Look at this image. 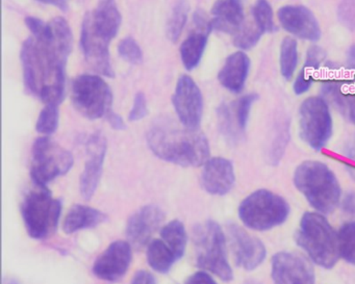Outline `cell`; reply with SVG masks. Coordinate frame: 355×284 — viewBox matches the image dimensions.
<instances>
[{
	"label": "cell",
	"instance_id": "cell-1",
	"mask_svg": "<svg viewBox=\"0 0 355 284\" xmlns=\"http://www.w3.org/2000/svg\"><path fill=\"white\" fill-rule=\"evenodd\" d=\"M68 53L47 39L28 38L22 45L24 84L45 105H58L65 96Z\"/></svg>",
	"mask_w": 355,
	"mask_h": 284
},
{
	"label": "cell",
	"instance_id": "cell-2",
	"mask_svg": "<svg viewBox=\"0 0 355 284\" xmlns=\"http://www.w3.org/2000/svg\"><path fill=\"white\" fill-rule=\"evenodd\" d=\"M147 143L159 159L182 167H200L209 161L211 153L202 132L178 125L169 118L153 122L147 132Z\"/></svg>",
	"mask_w": 355,
	"mask_h": 284
},
{
	"label": "cell",
	"instance_id": "cell-3",
	"mask_svg": "<svg viewBox=\"0 0 355 284\" xmlns=\"http://www.w3.org/2000/svg\"><path fill=\"white\" fill-rule=\"evenodd\" d=\"M295 188L318 213L329 215L340 204L342 188L331 169L318 161H305L295 169Z\"/></svg>",
	"mask_w": 355,
	"mask_h": 284
},
{
	"label": "cell",
	"instance_id": "cell-4",
	"mask_svg": "<svg viewBox=\"0 0 355 284\" xmlns=\"http://www.w3.org/2000/svg\"><path fill=\"white\" fill-rule=\"evenodd\" d=\"M295 240L309 260L318 267L330 269L338 263L340 258L338 233L325 215L305 213L301 218Z\"/></svg>",
	"mask_w": 355,
	"mask_h": 284
},
{
	"label": "cell",
	"instance_id": "cell-5",
	"mask_svg": "<svg viewBox=\"0 0 355 284\" xmlns=\"http://www.w3.org/2000/svg\"><path fill=\"white\" fill-rule=\"evenodd\" d=\"M290 213L288 201L265 188L251 193L239 206V218L243 225L254 231H269L282 225Z\"/></svg>",
	"mask_w": 355,
	"mask_h": 284
},
{
	"label": "cell",
	"instance_id": "cell-6",
	"mask_svg": "<svg viewBox=\"0 0 355 284\" xmlns=\"http://www.w3.org/2000/svg\"><path fill=\"white\" fill-rule=\"evenodd\" d=\"M197 265L217 276L222 281L234 279V272L228 261L226 238L221 226L213 220L199 224L194 229Z\"/></svg>",
	"mask_w": 355,
	"mask_h": 284
},
{
	"label": "cell",
	"instance_id": "cell-7",
	"mask_svg": "<svg viewBox=\"0 0 355 284\" xmlns=\"http://www.w3.org/2000/svg\"><path fill=\"white\" fill-rule=\"evenodd\" d=\"M61 213V201L41 186L28 193L21 204L24 225L31 238L36 240L49 238L55 231Z\"/></svg>",
	"mask_w": 355,
	"mask_h": 284
},
{
	"label": "cell",
	"instance_id": "cell-8",
	"mask_svg": "<svg viewBox=\"0 0 355 284\" xmlns=\"http://www.w3.org/2000/svg\"><path fill=\"white\" fill-rule=\"evenodd\" d=\"M72 166L71 153L49 136L37 139L33 145L31 176L36 186L47 188L49 182L68 173Z\"/></svg>",
	"mask_w": 355,
	"mask_h": 284
},
{
	"label": "cell",
	"instance_id": "cell-9",
	"mask_svg": "<svg viewBox=\"0 0 355 284\" xmlns=\"http://www.w3.org/2000/svg\"><path fill=\"white\" fill-rule=\"evenodd\" d=\"M299 130L303 142L315 151H322L329 142L334 130L327 101L322 97L305 99L299 109Z\"/></svg>",
	"mask_w": 355,
	"mask_h": 284
},
{
	"label": "cell",
	"instance_id": "cell-10",
	"mask_svg": "<svg viewBox=\"0 0 355 284\" xmlns=\"http://www.w3.org/2000/svg\"><path fill=\"white\" fill-rule=\"evenodd\" d=\"M71 99L74 107L90 120L107 117L113 111L111 89L101 76L95 74H84L73 80Z\"/></svg>",
	"mask_w": 355,
	"mask_h": 284
},
{
	"label": "cell",
	"instance_id": "cell-11",
	"mask_svg": "<svg viewBox=\"0 0 355 284\" xmlns=\"http://www.w3.org/2000/svg\"><path fill=\"white\" fill-rule=\"evenodd\" d=\"M271 277L274 284H315L313 265L305 257L291 251L273 255Z\"/></svg>",
	"mask_w": 355,
	"mask_h": 284
},
{
	"label": "cell",
	"instance_id": "cell-12",
	"mask_svg": "<svg viewBox=\"0 0 355 284\" xmlns=\"http://www.w3.org/2000/svg\"><path fill=\"white\" fill-rule=\"evenodd\" d=\"M227 233L234 263L239 267L251 272L263 265L267 258V249L259 238L236 224L227 226Z\"/></svg>",
	"mask_w": 355,
	"mask_h": 284
},
{
	"label": "cell",
	"instance_id": "cell-13",
	"mask_svg": "<svg viewBox=\"0 0 355 284\" xmlns=\"http://www.w3.org/2000/svg\"><path fill=\"white\" fill-rule=\"evenodd\" d=\"M172 101L180 123L198 130L203 113L202 93L190 76H180Z\"/></svg>",
	"mask_w": 355,
	"mask_h": 284
},
{
	"label": "cell",
	"instance_id": "cell-14",
	"mask_svg": "<svg viewBox=\"0 0 355 284\" xmlns=\"http://www.w3.org/2000/svg\"><path fill=\"white\" fill-rule=\"evenodd\" d=\"M280 26L286 32L301 40L317 42L321 28L311 10L303 6H284L277 12Z\"/></svg>",
	"mask_w": 355,
	"mask_h": 284
},
{
	"label": "cell",
	"instance_id": "cell-15",
	"mask_svg": "<svg viewBox=\"0 0 355 284\" xmlns=\"http://www.w3.org/2000/svg\"><path fill=\"white\" fill-rule=\"evenodd\" d=\"M107 154V140L101 132H95L87 143V159L84 172L80 176V190L83 198L90 200L94 196Z\"/></svg>",
	"mask_w": 355,
	"mask_h": 284
},
{
	"label": "cell",
	"instance_id": "cell-16",
	"mask_svg": "<svg viewBox=\"0 0 355 284\" xmlns=\"http://www.w3.org/2000/svg\"><path fill=\"white\" fill-rule=\"evenodd\" d=\"M122 17L115 0H101L92 13L85 16L83 28L93 37L110 44L117 36Z\"/></svg>",
	"mask_w": 355,
	"mask_h": 284
},
{
	"label": "cell",
	"instance_id": "cell-17",
	"mask_svg": "<svg viewBox=\"0 0 355 284\" xmlns=\"http://www.w3.org/2000/svg\"><path fill=\"white\" fill-rule=\"evenodd\" d=\"M132 245L125 240L112 242L96 259L93 273L105 281H117L123 277L132 263Z\"/></svg>",
	"mask_w": 355,
	"mask_h": 284
},
{
	"label": "cell",
	"instance_id": "cell-18",
	"mask_svg": "<svg viewBox=\"0 0 355 284\" xmlns=\"http://www.w3.org/2000/svg\"><path fill=\"white\" fill-rule=\"evenodd\" d=\"M165 213L157 205H146L135 213L126 225V236L137 248L150 242L151 236L161 227Z\"/></svg>",
	"mask_w": 355,
	"mask_h": 284
},
{
	"label": "cell",
	"instance_id": "cell-19",
	"mask_svg": "<svg viewBox=\"0 0 355 284\" xmlns=\"http://www.w3.org/2000/svg\"><path fill=\"white\" fill-rule=\"evenodd\" d=\"M236 173L234 165L224 157H213L203 165L201 186L214 196H225L234 188Z\"/></svg>",
	"mask_w": 355,
	"mask_h": 284
},
{
	"label": "cell",
	"instance_id": "cell-20",
	"mask_svg": "<svg viewBox=\"0 0 355 284\" xmlns=\"http://www.w3.org/2000/svg\"><path fill=\"white\" fill-rule=\"evenodd\" d=\"M196 30L184 41L180 46V57L184 68L189 71L194 70L200 63L201 57L207 44L209 33L213 30L211 20L202 12L198 11L194 15Z\"/></svg>",
	"mask_w": 355,
	"mask_h": 284
},
{
	"label": "cell",
	"instance_id": "cell-21",
	"mask_svg": "<svg viewBox=\"0 0 355 284\" xmlns=\"http://www.w3.org/2000/svg\"><path fill=\"white\" fill-rule=\"evenodd\" d=\"M211 22L213 30L234 36L245 24L243 0H216Z\"/></svg>",
	"mask_w": 355,
	"mask_h": 284
},
{
	"label": "cell",
	"instance_id": "cell-22",
	"mask_svg": "<svg viewBox=\"0 0 355 284\" xmlns=\"http://www.w3.org/2000/svg\"><path fill=\"white\" fill-rule=\"evenodd\" d=\"M250 70V60L244 51H236L226 59L220 70L218 80L222 87L232 93H241L244 89Z\"/></svg>",
	"mask_w": 355,
	"mask_h": 284
},
{
	"label": "cell",
	"instance_id": "cell-23",
	"mask_svg": "<svg viewBox=\"0 0 355 284\" xmlns=\"http://www.w3.org/2000/svg\"><path fill=\"white\" fill-rule=\"evenodd\" d=\"M107 221V215L98 209L76 204L70 208L63 224L65 233L71 234L88 228H94Z\"/></svg>",
	"mask_w": 355,
	"mask_h": 284
},
{
	"label": "cell",
	"instance_id": "cell-24",
	"mask_svg": "<svg viewBox=\"0 0 355 284\" xmlns=\"http://www.w3.org/2000/svg\"><path fill=\"white\" fill-rule=\"evenodd\" d=\"M323 93L331 99L336 107H340L348 116L350 121L355 124V82L354 84H340L328 80L323 86Z\"/></svg>",
	"mask_w": 355,
	"mask_h": 284
},
{
	"label": "cell",
	"instance_id": "cell-25",
	"mask_svg": "<svg viewBox=\"0 0 355 284\" xmlns=\"http://www.w3.org/2000/svg\"><path fill=\"white\" fill-rule=\"evenodd\" d=\"M290 142V122L279 119L274 123L271 138L266 149V161L270 166H277L286 153Z\"/></svg>",
	"mask_w": 355,
	"mask_h": 284
},
{
	"label": "cell",
	"instance_id": "cell-26",
	"mask_svg": "<svg viewBox=\"0 0 355 284\" xmlns=\"http://www.w3.org/2000/svg\"><path fill=\"white\" fill-rule=\"evenodd\" d=\"M178 257L162 238L151 240L147 246V261L157 273L166 274L171 269Z\"/></svg>",
	"mask_w": 355,
	"mask_h": 284
},
{
	"label": "cell",
	"instance_id": "cell-27",
	"mask_svg": "<svg viewBox=\"0 0 355 284\" xmlns=\"http://www.w3.org/2000/svg\"><path fill=\"white\" fill-rule=\"evenodd\" d=\"M161 238L173 251L178 260L184 256L188 244V234L180 220H173L164 226L161 230Z\"/></svg>",
	"mask_w": 355,
	"mask_h": 284
},
{
	"label": "cell",
	"instance_id": "cell-28",
	"mask_svg": "<svg viewBox=\"0 0 355 284\" xmlns=\"http://www.w3.org/2000/svg\"><path fill=\"white\" fill-rule=\"evenodd\" d=\"M298 65V44L292 37H286L280 44V73L286 80H291Z\"/></svg>",
	"mask_w": 355,
	"mask_h": 284
},
{
	"label": "cell",
	"instance_id": "cell-29",
	"mask_svg": "<svg viewBox=\"0 0 355 284\" xmlns=\"http://www.w3.org/2000/svg\"><path fill=\"white\" fill-rule=\"evenodd\" d=\"M218 123H219L220 132L223 134L230 144H236L243 138V132L236 125L234 119V112L230 105L223 103L218 107Z\"/></svg>",
	"mask_w": 355,
	"mask_h": 284
},
{
	"label": "cell",
	"instance_id": "cell-30",
	"mask_svg": "<svg viewBox=\"0 0 355 284\" xmlns=\"http://www.w3.org/2000/svg\"><path fill=\"white\" fill-rule=\"evenodd\" d=\"M338 253L349 265H355V221L347 222L338 232Z\"/></svg>",
	"mask_w": 355,
	"mask_h": 284
},
{
	"label": "cell",
	"instance_id": "cell-31",
	"mask_svg": "<svg viewBox=\"0 0 355 284\" xmlns=\"http://www.w3.org/2000/svg\"><path fill=\"white\" fill-rule=\"evenodd\" d=\"M189 5L186 0H178L167 22V37L171 42H178L188 19Z\"/></svg>",
	"mask_w": 355,
	"mask_h": 284
},
{
	"label": "cell",
	"instance_id": "cell-32",
	"mask_svg": "<svg viewBox=\"0 0 355 284\" xmlns=\"http://www.w3.org/2000/svg\"><path fill=\"white\" fill-rule=\"evenodd\" d=\"M253 21L263 34H272L277 30L274 22L273 10L268 0H257L252 7Z\"/></svg>",
	"mask_w": 355,
	"mask_h": 284
},
{
	"label": "cell",
	"instance_id": "cell-33",
	"mask_svg": "<svg viewBox=\"0 0 355 284\" xmlns=\"http://www.w3.org/2000/svg\"><path fill=\"white\" fill-rule=\"evenodd\" d=\"M263 32L257 28L254 21L243 24L242 28L234 35V44L241 51H249L253 48L261 40Z\"/></svg>",
	"mask_w": 355,
	"mask_h": 284
},
{
	"label": "cell",
	"instance_id": "cell-34",
	"mask_svg": "<svg viewBox=\"0 0 355 284\" xmlns=\"http://www.w3.org/2000/svg\"><path fill=\"white\" fill-rule=\"evenodd\" d=\"M59 125V107L58 105H45L37 121L36 130L45 136H51Z\"/></svg>",
	"mask_w": 355,
	"mask_h": 284
},
{
	"label": "cell",
	"instance_id": "cell-35",
	"mask_svg": "<svg viewBox=\"0 0 355 284\" xmlns=\"http://www.w3.org/2000/svg\"><path fill=\"white\" fill-rule=\"evenodd\" d=\"M259 99L257 94H248L241 97L232 105V112H234V119H236V125L240 128L241 132L244 134L248 124L249 116H250L251 109L253 103Z\"/></svg>",
	"mask_w": 355,
	"mask_h": 284
},
{
	"label": "cell",
	"instance_id": "cell-36",
	"mask_svg": "<svg viewBox=\"0 0 355 284\" xmlns=\"http://www.w3.org/2000/svg\"><path fill=\"white\" fill-rule=\"evenodd\" d=\"M120 57L132 65H139L143 60V53L138 43L132 38H125L118 47Z\"/></svg>",
	"mask_w": 355,
	"mask_h": 284
},
{
	"label": "cell",
	"instance_id": "cell-37",
	"mask_svg": "<svg viewBox=\"0 0 355 284\" xmlns=\"http://www.w3.org/2000/svg\"><path fill=\"white\" fill-rule=\"evenodd\" d=\"M338 21L347 30H355V0H342L338 7Z\"/></svg>",
	"mask_w": 355,
	"mask_h": 284
},
{
	"label": "cell",
	"instance_id": "cell-38",
	"mask_svg": "<svg viewBox=\"0 0 355 284\" xmlns=\"http://www.w3.org/2000/svg\"><path fill=\"white\" fill-rule=\"evenodd\" d=\"M315 70L303 66L302 70L299 72L293 84V90L296 95H302L311 89L313 82V73Z\"/></svg>",
	"mask_w": 355,
	"mask_h": 284
},
{
	"label": "cell",
	"instance_id": "cell-39",
	"mask_svg": "<svg viewBox=\"0 0 355 284\" xmlns=\"http://www.w3.org/2000/svg\"><path fill=\"white\" fill-rule=\"evenodd\" d=\"M325 51L318 45H313L307 51L304 66L311 68V69L317 70L321 67L322 63L325 61Z\"/></svg>",
	"mask_w": 355,
	"mask_h": 284
},
{
	"label": "cell",
	"instance_id": "cell-40",
	"mask_svg": "<svg viewBox=\"0 0 355 284\" xmlns=\"http://www.w3.org/2000/svg\"><path fill=\"white\" fill-rule=\"evenodd\" d=\"M148 114L146 97L142 92H139L135 97L134 105L130 113V121L136 122L144 119Z\"/></svg>",
	"mask_w": 355,
	"mask_h": 284
},
{
	"label": "cell",
	"instance_id": "cell-41",
	"mask_svg": "<svg viewBox=\"0 0 355 284\" xmlns=\"http://www.w3.org/2000/svg\"><path fill=\"white\" fill-rule=\"evenodd\" d=\"M184 284H218L216 280L205 271L197 272L188 278Z\"/></svg>",
	"mask_w": 355,
	"mask_h": 284
},
{
	"label": "cell",
	"instance_id": "cell-42",
	"mask_svg": "<svg viewBox=\"0 0 355 284\" xmlns=\"http://www.w3.org/2000/svg\"><path fill=\"white\" fill-rule=\"evenodd\" d=\"M130 284H157V281H155V276L153 274L145 271V269H141L135 274Z\"/></svg>",
	"mask_w": 355,
	"mask_h": 284
},
{
	"label": "cell",
	"instance_id": "cell-43",
	"mask_svg": "<svg viewBox=\"0 0 355 284\" xmlns=\"http://www.w3.org/2000/svg\"><path fill=\"white\" fill-rule=\"evenodd\" d=\"M343 211L349 215H355V192L347 193L342 201Z\"/></svg>",
	"mask_w": 355,
	"mask_h": 284
},
{
	"label": "cell",
	"instance_id": "cell-44",
	"mask_svg": "<svg viewBox=\"0 0 355 284\" xmlns=\"http://www.w3.org/2000/svg\"><path fill=\"white\" fill-rule=\"evenodd\" d=\"M107 121H109V123L111 124L112 127L114 128V130H124L126 128L125 123H124L123 120H122V118L120 117L118 114L114 113L113 111L110 112L109 114H107Z\"/></svg>",
	"mask_w": 355,
	"mask_h": 284
},
{
	"label": "cell",
	"instance_id": "cell-45",
	"mask_svg": "<svg viewBox=\"0 0 355 284\" xmlns=\"http://www.w3.org/2000/svg\"><path fill=\"white\" fill-rule=\"evenodd\" d=\"M40 3H45V5L55 6L59 9L66 11L68 9V0H38Z\"/></svg>",
	"mask_w": 355,
	"mask_h": 284
},
{
	"label": "cell",
	"instance_id": "cell-46",
	"mask_svg": "<svg viewBox=\"0 0 355 284\" xmlns=\"http://www.w3.org/2000/svg\"><path fill=\"white\" fill-rule=\"evenodd\" d=\"M343 154H344L345 157L355 163V138L345 147Z\"/></svg>",
	"mask_w": 355,
	"mask_h": 284
},
{
	"label": "cell",
	"instance_id": "cell-47",
	"mask_svg": "<svg viewBox=\"0 0 355 284\" xmlns=\"http://www.w3.org/2000/svg\"><path fill=\"white\" fill-rule=\"evenodd\" d=\"M347 65L351 69H355V45H352L347 53Z\"/></svg>",
	"mask_w": 355,
	"mask_h": 284
},
{
	"label": "cell",
	"instance_id": "cell-48",
	"mask_svg": "<svg viewBox=\"0 0 355 284\" xmlns=\"http://www.w3.org/2000/svg\"><path fill=\"white\" fill-rule=\"evenodd\" d=\"M345 170L348 172L349 175L352 177L353 180H355V166L351 165L349 163H344Z\"/></svg>",
	"mask_w": 355,
	"mask_h": 284
},
{
	"label": "cell",
	"instance_id": "cell-49",
	"mask_svg": "<svg viewBox=\"0 0 355 284\" xmlns=\"http://www.w3.org/2000/svg\"><path fill=\"white\" fill-rule=\"evenodd\" d=\"M245 284H261V283H259V282H257V281H252V280H251V281H247L246 283Z\"/></svg>",
	"mask_w": 355,
	"mask_h": 284
}]
</instances>
